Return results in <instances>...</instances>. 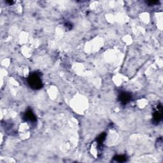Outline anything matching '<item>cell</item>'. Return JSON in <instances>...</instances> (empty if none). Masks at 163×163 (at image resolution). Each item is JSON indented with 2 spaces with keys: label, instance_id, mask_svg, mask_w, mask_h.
I'll list each match as a JSON object with an SVG mask.
<instances>
[{
  "label": "cell",
  "instance_id": "6da1fadb",
  "mask_svg": "<svg viewBox=\"0 0 163 163\" xmlns=\"http://www.w3.org/2000/svg\"><path fill=\"white\" fill-rule=\"evenodd\" d=\"M28 83L30 87L34 90H39L43 87L40 74L37 72L30 74L28 78Z\"/></svg>",
  "mask_w": 163,
  "mask_h": 163
},
{
  "label": "cell",
  "instance_id": "7a4b0ae2",
  "mask_svg": "<svg viewBox=\"0 0 163 163\" xmlns=\"http://www.w3.org/2000/svg\"><path fill=\"white\" fill-rule=\"evenodd\" d=\"M162 119V107L161 105H158L156 108V110L153 113L152 123L154 124L157 125Z\"/></svg>",
  "mask_w": 163,
  "mask_h": 163
},
{
  "label": "cell",
  "instance_id": "3957f363",
  "mask_svg": "<svg viewBox=\"0 0 163 163\" xmlns=\"http://www.w3.org/2000/svg\"><path fill=\"white\" fill-rule=\"evenodd\" d=\"M24 119L25 120V121L30 122H35L36 121V115L31 108H28V109L25 111L24 115Z\"/></svg>",
  "mask_w": 163,
  "mask_h": 163
},
{
  "label": "cell",
  "instance_id": "277c9868",
  "mask_svg": "<svg viewBox=\"0 0 163 163\" xmlns=\"http://www.w3.org/2000/svg\"><path fill=\"white\" fill-rule=\"evenodd\" d=\"M131 99V95L128 93L122 92L119 94V101L121 102V103L123 105L127 104Z\"/></svg>",
  "mask_w": 163,
  "mask_h": 163
},
{
  "label": "cell",
  "instance_id": "5b68a950",
  "mask_svg": "<svg viewBox=\"0 0 163 163\" xmlns=\"http://www.w3.org/2000/svg\"><path fill=\"white\" fill-rule=\"evenodd\" d=\"M113 159L115 160V161L119 162H125L127 160L126 157L125 156H122V155H118V156H115V157H113Z\"/></svg>",
  "mask_w": 163,
  "mask_h": 163
},
{
  "label": "cell",
  "instance_id": "8992f818",
  "mask_svg": "<svg viewBox=\"0 0 163 163\" xmlns=\"http://www.w3.org/2000/svg\"><path fill=\"white\" fill-rule=\"evenodd\" d=\"M106 136H107V134L106 133H102L100 134V135L97 138L96 141L98 142V144H102L103 142L105 141V140L106 138Z\"/></svg>",
  "mask_w": 163,
  "mask_h": 163
},
{
  "label": "cell",
  "instance_id": "52a82bcc",
  "mask_svg": "<svg viewBox=\"0 0 163 163\" xmlns=\"http://www.w3.org/2000/svg\"><path fill=\"white\" fill-rule=\"evenodd\" d=\"M146 3H147V5H150V6H152V5H154L159 3V1H148Z\"/></svg>",
  "mask_w": 163,
  "mask_h": 163
},
{
  "label": "cell",
  "instance_id": "ba28073f",
  "mask_svg": "<svg viewBox=\"0 0 163 163\" xmlns=\"http://www.w3.org/2000/svg\"><path fill=\"white\" fill-rule=\"evenodd\" d=\"M7 3H9V5H12L14 2H13V1H7Z\"/></svg>",
  "mask_w": 163,
  "mask_h": 163
}]
</instances>
